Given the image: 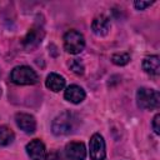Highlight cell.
<instances>
[{"label":"cell","instance_id":"cell-18","mask_svg":"<svg viewBox=\"0 0 160 160\" xmlns=\"http://www.w3.org/2000/svg\"><path fill=\"white\" fill-rule=\"evenodd\" d=\"M152 4H154V1H135L134 2V6L138 10H144V9H146L148 6H150Z\"/></svg>","mask_w":160,"mask_h":160},{"label":"cell","instance_id":"cell-2","mask_svg":"<svg viewBox=\"0 0 160 160\" xmlns=\"http://www.w3.org/2000/svg\"><path fill=\"white\" fill-rule=\"evenodd\" d=\"M10 80L16 85H34L38 82L39 76L34 69L26 65L15 66L10 72Z\"/></svg>","mask_w":160,"mask_h":160},{"label":"cell","instance_id":"cell-1","mask_svg":"<svg viewBox=\"0 0 160 160\" xmlns=\"http://www.w3.org/2000/svg\"><path fill=\"white\" fill-rule=\"evenodd\" d=\"M80 125L79 116L72 111H62L51 122V131L56 136L72 134Z\"/></svg>","mask_w":160,"mask_h":160},{"label":"cell","instance_id":"cell-15","mask_svg":"<svg viewBox=\"0 0 160 160\" xmlns=\"http://www.w3.org/2000/svg\"><path fill=\"white\" fill-rule=\"evenodd\" d=\"M111 61L115 65L124 66V65H126L130 61V55L128 52H118V54H114L111 56Z\"/></svg>","mask_w":160,"mask_h":160},{"label":"cell","instance_id":"cell-13","mask_svg":"<svg viewBox=\"0 0 160 160\" xmlns=\"http://www.w3.org/2000/svg\"><path fill=\"white\" fill-rule=\"evenodd\" d=\"M142 69L145 72L150 75H159L160 72V61L158 55H150L146 56L142 60Z\"/></svg>","mask_w":160,"mask_h":160},{"label":"cell","instance_id":"cell-14","mask_svg":"<svg viewBox=\"0 0 160 160\" xmlns=\"http://www.w3.org/2000/svg\"><path fill=\"white\" fill-rule=\"evenodd\" d=\"M15 134L14 131L6 126V125H0V145L1 146H8L14 141Z\"/></svg>","mask_w":160,"mask_h":160},{"label":"cell","instance_id":"cell-9","mask_svg":"<svg viewBox=\"0 0 160 160\" xmlns=\"http://www.w3.org/2000/svg\"><path fill=\"white\" fill-rule=\"evenodd\" d=\"M65 155L70 160H85L86 158V148L84 142L71 141L65 146Z\"/></svg>","mask_w":160,"mask_h":160},{"label":"cell","instance_id":"cell-3","mask_svg":"<svg viewBox=\"0 0 160 160\" xmlns=\"http://www.w3.org/2000/svg\"><path fill=\"white\" fill-rule=\"evenodd\" d=\"M136 102L140 109L155 110L160 105V95L156 90L149 88H140L136 91Z\"/></svg>","mask_w":160,"mask_h":160},{"label":"cell","instance_id":"cell-8","mask_svg":"<svg viewBox=\"0 0 160 160\" xmlns=\"http://www.w3.org/2000/svg\"><path fill=\"white\" fill-rule=\"evenodd\" d=\"M16 125L26 134H32L36 130V120L32 115L26 112H18L15 115Z\"/></svg>","mask_w":160,"mask_h":160},{"label":"cell","instance_id":"cell-16","mask_svg":"<svg viewBox=\"0 0 160 160\" xmlns=\"http://www.w3.org/2000/svg\"><path fill=\"white\" fill-rule=\"evenodd\" d=\"M69 68H70V70H71L72 72H75L76 75H82V74H84V70H85L84 64H82V61H81L80 59H72V60H70Z\"/></svg>","mask_w":160,"mask_h":160},{"label":"cell","instance_id":"cell-12","mask_svg":"<svg viewBox=\"0 0 160 160\" xmlns=\"http://www.w3.org/2000/svg\"><path fill=\"white\" fill-rule=\"evenodd\" d=\"M45 85L48 89H50L51 91L54 92H58L60 90H62L65 88V79L56 74V72H50L48 76H46V80H45Z\"/></svg>","mask_w":160,"mask_h":160},{"label":"cell","instance_id":"cell-6","mask_svg":"<svg viewBox=\"0 0 160 160\" xmlns=\"http://www.w3.org/2000/svg\"><path fill=\"white\" fill-rule=\"evenodd\" d=\"M26 152L31 160H48V151L40 139H34L26 145Z\"/></svg>","mask_w":160,"mask_h":160},{"label":"cell","instance_id":"cell-7","mask_svg":"<svg viewBox=\"0 0 160 160\" xmlns=\"http://www.w3.org/2000/svg\"><path fill=\"white\" fill-rule=\"evenodd\" d=\"M42 38H44V30L40 26H34L28 31V34L22 39V46L26 50H32L41 42Z\"/></svg>","mask_w":160,"mask_h":160},{"label":"cell","instance_id":"cell-11","mask_svg":"<svg viewBox=\"0 0 160 160\" xmlns=\"http://www.w3.org/2000/svg\"><path fill=\"white\" fill-rule=\"evenodd\" d=\"M92 32L98 36H105L110 30V20L105 15H98L91 22Z\"/></svg>","mask_w":160,"mask_h":160},{"label":"cell","instance_id":"cell-19","mask_svg":"<svg viewBox=\"0 0 160 160\" xmlns=\"http://www.w3.org/2000/svg\"><path fill=\"white\" fill-rule=\"evenodd\" d=\"M49 160H65V156L60 152V151H52L49 156H48Z\"/></svg>","mask_w":160,"mask_h":160},{"label":"cell","instance_id":"cell-5","mask_svg":"<svg viewBox=\"0 0 160 160\" xmlns=\"http://www.w3.org/2000/svg\"><path fill=\"white\" fill-rule=\"evenodd\" d=\"M89 149H90L91 160H104L105 159V156H106L105 141H104V138L99 132H95L90 138Z\"/></svg>","mask_w":160,"mask_h":160},{"label":"cell","instance_id":"cell-4","mask_svg":"<svg viewBox=\"0 0 160 160\" xmlns=\"http://www.w3.org/2000/svg\"><path fill=\"white\" fill-rule=\"evenodd\" d=\"M85 48V39L78 30H69L64 35V49L70 54H79Z\"/></svg>","mask_w":160,"mask_h":160},{"label":"cell","instance_id":"cell-10","mask_svg":"<svg viewBox=\"0 0 160 160\" xmlns=\"http://www.w3.org/2000/svg\"><path fill=\"white\" fill-rule=\"evenodd\" d=\"M85 96H86L85 90H84L81 86L75 85V84L68 86V88L65 89V91H64V98H65L68 101L72 102V104H80L81 101L85 100Z\"/></svg>","mask_w":160,"mask_h":160},{"label":"cell","instance_id":"cell-17","mask_svg":"<svg viewBox=\"0 0 160 160\" xmlns=\"http://www.w3.org/2000/svg\"><path fill=\"white\" fill-rule=\"evenodd\" d=\"M159 122H160V114H156L155 116H154V119H152V130H154V132L156 134V135H159L160 134V126H159Z\"/></svg>","mask_w":160,"mask_h":160}]
</instances>
